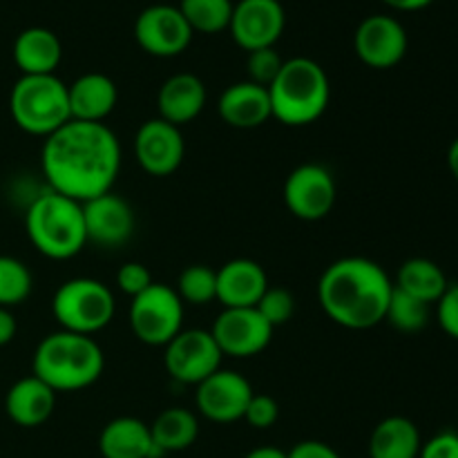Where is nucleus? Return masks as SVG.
<instances>
[{
	"instance_id": "dca6fc26",
	"label": "nucleus",
	"mask_w": 458,
	"mask_h": 458,
	"mask_svg": "<svg viewBox=\"0 0 458 458\" xmlns=\"http://www.w3.org/2000/svg\"><path fill=\"white\" fill-rule=\"evenodd\" d=\"M186 155L183 134L164 119H148L134 134V157L152 177H168L182 165Z\"/></svg>"
},
{
	"instance_id": "6e6552de",
	"label": "nucleus",
	"mask_w": 458,
	"mask_h": 458,
	"mask_svg": "<svg viewBox=\"0 0 458 458\" xmlns=\"http://www.w3.org/2000/svg\"><path fill=\"white\" fill-rule=\"evenodd\" d=\"M130 329L148 347H165L183 329V302L168 284H155L130 302Z\"/></svg>"
},
{
	"instance_id": "9d476101",
	"label": "nucleus",
	"mask_w": 458,
	"mask_h": 458,
	"mask_svg": "<svg viewBox=\"0 0 458 458\" xmlns=\"http://www.w3.org/2000/svg\"><path fill=\"white\" fill-rule=\"evenodd\" d=\"M338 188L325 165L302 164L284 182V204L293 217L302 222H318L334 210Z\"/></svg>"
},
{
	"instance_id": "2f4dec72",
	"label": "nucleus",
	"mask_w": 458,
	"mask_h": 458,
	"mask_svg": "<svg viewBox=\"0 0 458 458\" xmlns=\"http://www.w3.org/2000/svg\"><path fill=\"white\" fill-rule=\"evenodd\" d=\"M255 309L262 313V318L273 329H277V327L286 325L293 318L295 298L291 295V291L280 289V286H268L262 298H259V302L255 304Z\"/></svg>"
},
{
	"instance_id": "f3484780",
	"label": "nucleus",
	"mask_w": 458,
	"mask_h": 458,
	"mask_svg": "<svg viewBox=\"0 0 458 458\" xmlns=\"http://www.w3.org/2000/svg\"><path fill=\"white\" fill-rule=\"evenodd\" d=\"M83 222L88 242L98 246H114L125 244L134 233V210L128 201L116 192H103V195L92 197L83 201Z\"/></svg>"
},
{
	"instance_id": "a878e982",
	"label": "nucleus",
	"mask_w": 458,
	"mask_h": 458,
	"mask_svg": "<svg viewBox=\"0 0 458 458\" xmlns=\"http://www.w3.org/2000/svg\"><path fill=\"white\" fill-rule=\"evenodd\" d=\"M394 286L432 307L443 298L450 282H447V276L437 262L428 258H411L401 264Z\"/></svg>"
},
{
	"instance_id": "f257e3e1",
	"label": "nucleus",
	"mask_w": 458,
	"mask_h": 458,
	"mask_svg": "<svg viewBox=\"0 0 458 458\" xmlns=\"http://www.w3.org/2000/svg\"><path fill=\"white\" fill-rule=\"evenodd\" d=\"M49 191L74 201L110 192L121 170V146L106 123L67 121L49 134L40 150Z\"/></svg>"
},
{
	"instance_id": "9b49d317",
	"label": "nucleus",
	"mask_w": 458,
	"mask_h": 458,
	"mask_svg": "<svg viewBox=\"0 0 458 458\" xmlns=\"http://www.w3.org/2000/svg\"><path fill=\"white\" fill-rule=\"evenodd\" d=\"M273 327L255 307L224 309L215 320L213 334L219 352L231 358H253L271 344Z\"/></svg>"
},
{
	"instance_id": "cd10ccee",
	"label": "nucleus",
	"mask_w": 458,
	"mask_h": 458,
	"mask_svg": "<svg viewBox=\"0 0 458 458\" xmlns=\"http://www.w3.org/2000/svg\"><path fill=\"white\" fill-rule=\"evenodd\" d=\"M233 4V0H182L179 12L183 13L192 31L219 34L231 25Z\"/></svg>"
},
{
	"instance_id": "4468645a",
	"label": "nucleus",
	"mask_w": 458,
	"mask_h": 458,
	"mask_svg": "<svg viewBox=\"0 0 458 458\" xmlns=\"http://www.w3.org/2000/svg\"><path fill=\"white\" fill-rule=\"evenodd\" d=\"M407 31L401 22L387 13L367 16L353 34L358 58L374 70H389L398 65L407 54Z\"/></svg>"
},
{
	"instance_id": "423d86ee",
	"label": "nucleus",
	"mask_w": 458,
	"mask_h": 458,
	"mask_svg": "<svg viewBox=\"0 0 458 458\" xmlns=\"http://www.w3.org/2000/svg\"><path fill=\"white\" fill-rule=\"evenodd\" d=\"M9 112L22 132L47 139L72 121L67 85L56 74H22L9 94Z\"/></svg>"
},
{
	"instance_id": "b1692460",
	"label": "nucleus",
	"mask_w": 458,
	"mask_h": 458,
	"mask_svg": "<svg viewBox=\"0 0 458 458\" xmlns=\"http://www.w3.org/2000/svg\"><path fill=\"white\" fill-rule=\"evenodd\" d=\"M13 63L25 76L54 74L61 65L63 45L47 27H27L13 40Z\"/></svg>"
},
{
	"instance_id": "4be33fe9",
	"label": "nucleus",
	"mask_w": 458,
	"mask_h": 458,
	"mask_svg": "<svg viewBox=\"0 0 458 458\" xmlns=\"http://www.w3.org/2000/svg\"><path fill=\"white\" fill-rule=\"evenodd\" d=\"M98 452L103 458H164L152 443L150 425L134 416H119L101 429Z\"/></svg>"
},
{
	"instance_id": "79ce46f5",
	"label": "nucleus",
	"mask_w": 458,
	"mask_h": 458,
	"mask_svg": "<svg viewBox=\"0 0 458 458\" xmlns=\"http://www.w3.org/2000/svg\"><path fill=\"white\" fill-rule=\"evenodd\" d=\"M447 165H450V173L454 174V179L458 182V139H454L447 150Z\"/></svg>"
},
{
	"instance_id": "20e7f679",
	"label": "nucleus",
	"mask_w": 458,
	"mask_h": 458,
	"mask_svg": "<svg viewBox=\"0 0 458 458\" xmlns=\"http://www.w3.org/2000/svg\"><path fill=\"white\" fill-rule=\"evenodd\" d=\"M273 119L289 128L316 123L331 101V83L320 63L307 56L284 61L280 74L268 85Z\"/></svg>"
},
{
	"instance_id": "5701e85b",
	"label": "nucleus",
	"mask_w": 458,
	"mask_h": 458,
	"mask_svg": "<svg viewBox=\"0 0 458 458\" xmlns=\"http://www.w3.org/2000/svg\"><path fill=\"white\" fill-rule=\"evenodd\" d=\"M54 407H56V392L34 374L13 383L4 396V411L9 420L21 428L43 425L54 414Z\"/></svg>"
},
{
	"instance_id": "7c9ffc66",
	"label": "nucleus",
	"mask_w": 458,
	"mask_h": 458,
	"mask_svg": "<svg viewBox=\"0 0 458 458\" xmlns=\"http://www.w3.org/2000/svg\"><path fill=\"white\" fill-rule=\"evenodd\" d=\"M31 273L21 259L0 255V307L12 309L22 304L31 293Z\"/></svg>"
},
{
	"instance_id": "c756f323",
	"label": "nucleus",
	"mask_w": 458,
	"mask_h": 458,
	"mask_svg": "<svg viewBox=\"0 0 458 458\" xmlns=\"http://www.w3.org/2000/svg\"><path fill=\"white\" fill-rule=\"evenodd\" d=\"M385 320L398 331H405V334H416V331L425 329L429 322V304L420 302V300L411 298V295L403 293L394 286L392 298H389L387 313H385Z\"/></svg>"
},
{
	"instance_id": "f8f14e48",
	"label": "nucleus",
	"mask_w": 458,
	"mask_h": 458,
	"mask_svg": "<svg viewBox=\"0 0 458 458\" xmlns=\"http://www.w3.org/2000/svg\"><path fill=\"white\" fill-rule=\"evenodd\" d=\"M134 38L143 52L170 58L191 45L192 30L174 4H150L137 16Z\"/></svg>"
},
{
	"instance_id": "39448f33",
	"label": "nucleus",
	"mask_w": 458,
	"mask_h": 458,
	"mask_svg": "<svg viewBox=\"0 0 458 458\" xmlns=\"http://www.w3.org/2000/svg\"><path fill=\"white\" fill-rule=\"evenodd\" d=\"M27 237L40 255L70 259L88 244L81 201L47 191L36 197L25 215Z\"/></svg>"
},
{
	"instance_id": "f03ea898",
	"label": "nucleus",
	"mask_w": 458,
	"mask_h": 458,
	"mask_svg": "<svg viewBox=\"0 0 458 458\" xmlns=\"http://www.w3.org/2000/svg\"><path fill=\"white\" fill-rule=\"evenodd\" d=\"M394 282L378 262L343 258L325 268L318 282L322 311L344 329L365 331L385 322Z\"/></svg>"
},
{
	"instance_id": "6ab92c4d",
	"label": "nucleus",
	"mask_w": 458,
	"mask_h": 458,
	"mask_svg": "<svg viewBox=\"0 0 458 458\" xmlns=\"http://www.w3.org/2000/svg\"><path fill=\"white\" fill-rule=\"evenodd\" d=\"M217 112L222 121L237 130H253L273 119L268 89L250 81L228 85L217 101Z\"/></svg>"
},
{
	"instance_id": "a19ab883",
	"label": "nucleus",
	"mask_w": 458,
	"mask_h": 458,
	"mask_svg": "<svg viewBox=\"0 0 458 458\" xmlns=\"http://www.w3.org/2000/svg\"><path fill=\"white\" fill-rule=\"evenodd\" d=\"M244 458H289V456H286V452H282L280 447L262 445V447H255V450H250Z\"/></svg>"
},
{
	"instance_id": "473e14b6",
	"label": "nucleus",
	"mask_w": 458,
	"mask_h": 458,
	"mask_svg": "<svg viewBox=\"0 0 458 458\" xmlns=\"http://www.w3.org/2000/svg\"><path fill=\"white\" fill-rule=\"evenodd\" d=\"M282 65H284V58L277 54L276 47L253 49V52H249V58H246V72H249V79L246 81L268 88L276 81V76L280 74Z\"/></svg>"
},
{
	"instance_id": "4c0bfd02",
	"label": "nucleus",
	"mask_w": 458,
	"mask_h": 458,
	"mask_svg": "<svg viewBox=\"0 0 458 458\" xmlns=\"http://www.w3.org/2000/svg\"><path fill=\"white\" fill-rule=\"evenodd\" d=\"M289 458H343L331 445L322 441H302L293 445V450L286 452Z\"/></svg>"
},
{
	"instance_id": "72a5a7b5",
	"label": "nucleus",
	"mask_w": 458,
	"mask_h": 458,
	"mask_svg": "<svg viewBox=\"0 0 458 458\" xmlns=\"http://www.w3.org/2000/svg\"><path fill=\"white\" fill-rule=\"evenodd\" d=\"M280 419V405L268 394H255L250 396L249 405H246L244 420L255 429H268L277 423Z\"/></svg>"
},
{
	"instance_id": "1a4fd4ad",
	"label": "nucleus",
	"mask_w": 458,
	"mask_h": 458,
	"mask_svg": "<svg viewBox=\"0 0 458 458\" xmlns=\"http://www.w3.org/2000/svg\"><path fill=\"white\" fill-rule=\"evenodd\" d=\"M164 367L173 380L182 385H199L222 369L224 353L213 334L206 329H182L165 344Z\"/></svg>"
},
{
	"instance_id": "ea45409f",
	"label": "nucleus",
	"mask_w": 458,
	"mask_h": 458,
	"mask_svg": "<svg viewBox=\"0 0 458 458\" xmlns=\"http://www.w3.org/2000/svg\"><path fill=\"white\" fill-rule=\"evenodd\" d=\"M389 7L398 9V12H419V9L429 7L434 0H383Z\"/></svg>"
},
{
	"instance_id": "412c9836",
	"label": "nucleus",
	"mask_w": 458,
	"mask_h": 458,
	"mask_svg": "<svg viewBox=\"0 0 458 458\" xmlns=\"http://www.w3.org/2000/svg\"><path fill=\"white\" fill-rule=\"evenodd\" d=\"M72 121L103 123L119 101V89L110 76L101 72H88L67 85Z\"/></svg>"
},
{
	"instance_id": "a211bd4d",
	"label": "nucleus",
	"mask_w": 458,
	"mask_h": 458,
	"mask_svg": "<svg viewBox=\"0 0 458 458\" xmlns=\"http://www.w3.org/2000/svg\"><path fill=\"white\" fill-rule=\"evenodd\" d=\"M267 289V271L253 259H231L217 271V300L224 309L255 307Z\"/></svg>"
},
{
	"instance_id": "393cba45",
	"label": "nucleus",
	"mask_w": 458,
	"mask_h": 458,
	"mask_svg": "<svg viewBox=\"0 0 458 458\" xmlns=\"http://www.w3.org/2000/svg\"><path fill=\"white\" fill-rule=\"evenodd\" d=\"M420 447L419 428L405 416L380 420L369 437V458H419Z\"/></svg>"
},
{
	"instance_id": "c85d7f7f",
	"label": "nucleus",
	"mask_w": 458,
	"mask_h": 458,
	"mask_svg": "<svg viewBox=\"0 0 458 458\" xmlns=\"http://www.w3.org/2000/svg\"><path fill=\"white\" fill-rule=\"evenodd\" d=\"M177 295L183 304L204 307L217 300V271L206 264H192L182 271L177 280Z\"/></svg>"
},
{
	"instance_id": "0eeeda50",
	"label": "nucleus",
	"mask_w": 458,
	"mask_h": 458,
	"mask_svg": "<svg viewBox=\"0 0 458 458\" xmlns=\"http://www.w3.org/2000/svg\"><path fill=\"white\" fill-rule=\"evenodd\" d=\"M116 311L112 291L92 277L63 282L52 300V313L63 331L94 335L106 329Z\"/></svg>"
},
{
	"instance_id": "c9c22d12",
	"label": "nucleus",
	"mask_w": 458,
	"mask_h": 458,
	"mask_svg": "<svg viewBox=\"0 0 458 458\" xmlns=\"http://www.w3.org/2000/svg\"><path fill=\"white\" fill-rule=\"evenodd\" d=\"M437 318L441 329L450 338L458 340V284H450L437 302Z\"/></svg>"
},
{
	"instance_id": "7ed1b4c3",
	"label": "nucleus",
	"mask_w": 458,
	"mask_h": 458,
	"mask_svg": "<svg viewBox=\"0 0 458 458\" xmlns=\"http://www.w3.org/2000/svg\"><path fill=\"white\" fill-rule=\"evenodd\" d=\"M106 356L92 335L56 331L45 335L34 352L31 371L54 392H81L101 378Z\"/></svg>"
},
{
	"instance_id": "bb28decb",
	"label": "nucleus",
	"mask_w": 458,
	"mask_h": 458,
	"mask_svg": "<svg viewBox=\"0 0 458 458\" xmlns=\"http://www.w3.org/2000/svg\"><path fill=\"white\" fill-rule=\"evenodd\" d=\"M150 434L152 443L164 454L183 452L195 445L197 437H199V420L186 407H168L150 425Z\"/></svg>"
},
{
	"instance_id": "ddd939ff",
	"label": "nucleus",
	"mask_w": 458,
	"mask_h": 458,
	"mask_svg": "<svg viewBox=\"0 0 458 458\" xmlns=\"http://www.w3.org/2000/svg\"><path fill=\"white\" fill-rule=\"evenodd\" d=\"M286 25V13L280 0H240L233 4V38L246 52L276 47Z\"/></svg>"
},
{
	"instance_id": "2eb2a0df",
	"label": "nucleus",
	"mask_w": 458,
	"mask_h": 458,
	"mask_svg": "<svg viewBox=\"0 0 458 458\" xmlns=\"http://www.w3.org/2000/svg\"><path fill=\"white\" fill-rule=\"evenodd\" d=\"M253 396V387L242 374L217 369L197 385V410L213 423H235L244 419L246 405Z\"/></svg>"
},
{
	"instance_id": "e433bc0d",
	"label": "nucleus",
	"mask_w": 458,
	"mask_h": 458,
	"mask_svg": "<svg viewBox=\"0 0 458 458\" xmlns=\"http://www.w3.org/2000/svg\"><path fill=\"white\" fill-rule=\"evenodd\" d=\"M419 458H458V432H438L423 443Z\"/></svg>"
},
{
	"instance_id": "f704fd0d",
	"label": "nucleus",
	"mask_w": 458,
	"mask_h": 458,
	"mask_svg": "<svg viewBox=\"0 0 458 458\" xmlns=\"http://www.w3.org/2000/svg\"><path fill=\"white\" fill-rule=\"evenodd\" d=\"M116 284L130 298H137L139 293H143L146 289H150L155 284L152 280V273L148 271L146 264L141 262H125L123 267L116 271Z\"/></svg>"
},
{
	"instance_id": "58836bf2",
	"label": "nucleus",
	"mask_w": 458,
	"mask_h": 458,
	"mask_svg": "<svg viewBox=\"0 0 458 458\" xmlns=\"http://www.w3.org/2000/svg\"><path fill=\"white\" fill-rule=\"evenodd\" d=\"M16 329L18 327L13 313L9 309L0 307V347H4V344H9L16 338Z\"/></svg>"
},
{
	"instance_id": "aec40b11",
	"label": "nucleus",
	"mask_w": 458,
	"mask_h": 458,
	"mask_svg": "<svg viewBox=\"0 0 458 458\" xmlns=\"http://www.w3.org/2000/svg\"><path fill=\"white\" fill-rule=\"evenodd\" d=\"M206 98L208 94H206V85L199 76L191 74V72L173 74L164 81L159 94H157L159 119L182 128L201 114V110L206 107Z\"/></svg>"
}]
</instances>
